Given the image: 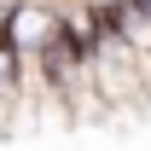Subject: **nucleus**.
Returning <instances> with one entry per match:
<instances>
[{
    "label": "nucleus",
    "mask_w": 151,
    "mask_h": 151,
    "mask_svg": "<svg viewBox=\"0 0 151 151\" xmlns=\"http://www.w3.org/2000/svg\"><path fill=\"white\" fill-rule=\"evenodd\" d=\"M52 35H58V0H12V29H6V41L18 47V58L35 64Z\"/></svg>",
    "instance_id": "f257e3e1"
},
{
    "label": "nucleus",
    "mask_w": 151,
    "mask_h": 151,
    "mask_svg": "<svg viewBox=\"0 0 151 151\" xmlns=\"http://www.w3.org/2000/svg\"><path fill=\"white\" fill-rule=\"evenodd\" d=\"M134 6H139V12H145V18H151V0H134Z\"/></svg>",
    "instance_id": "f03ea898"
}]
</instances>
